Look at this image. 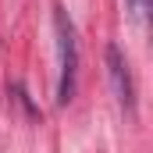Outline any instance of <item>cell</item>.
<instances>
[{
	"mask_svg": "<svg viewBox=\"0 0 153 153\" xmlns=\"http://www.w3.org/2000/svg\"><path fill=\"white\" fill-rule=\"evenodd\" d=\"M107 71H111V82H114L121 111L125 114H135V85H132V75H128V61H125V53L117 50L114 43L107 46Z\"/></svg>",
	"mask_w": 153,
	"mask_h": 153,
	"instance_id": "2",
	"label": "cell"
},
{
	"mask_svg": "<svg viewBox=\"0 0 153 153\" xmlns=\"http://www.w3.org/2000/svg\"><path fill=\"white\" fill-rule=\"evenodd\" d=\"M53 29H57V53H61V78H57V103L68 107L75 96V78H78V39L68 11L57 4L53 7Z\"/></svg>",
	"mask_w": 153,
	"mask_h": 153,
	"instance_id": "1",
	"label": "cell"
}]
</instances>
